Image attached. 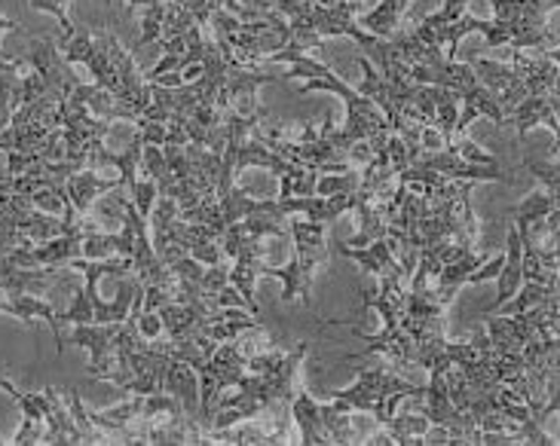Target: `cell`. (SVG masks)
<instances>
[{
    "label": "cell",
    "instance_id": "6da1fadb",
    "mask_svg": "<svg viewBox=\"0 0 560 446\" xmlns=\"http://www.w3.org/2000/svg\"><path fill=\"white\" fill-rule=\"evenodd\" d=\"M362 0H337V3H316V0H303L298 13L288 19V49L294 52H310L316 49L325 37H352L371 56L383 40L359 28L355 15L362 13Z\"/></svg>",
    "mask_w": 560,
    "mask_h": 446
},
{
    "label": "cell",
    "instance_id": "7a4b0ae2",
    "mask_svg": "<svg viewBox=\"0 0 560 446\" xmlns=\"http://www.w3.org/2000/svg\"><path fill=\"white\" fill-rule=\"evenodd\" d=\"M331 398L343 403L347 410L371 413L383 429L395 416V403L405 401V398L423 401V388L401 379L398 373L389 371V364H383V367H364L355 386L337 388V391H331Z\"/></svg>",
    "mask_w": 560,
    "mask_h": 446
},
{
    "label": "cell",
    "instance_id": "3957f363",
    "mask_svg": "<svg viewBox=\"0 0 560 446\" xmlns=\"http://www.w3.org/2000/svg\"><path fill=\"white\" fill-rule=\"evenodd\" d=\"M291 238H294V257L288 267H267V275H273L285 284L282 300L294 303L301 297L303 306H313L310 291L313 279L325 263H328V236H325V223L313 221H291Z\"/></svg>",
    "mask_w": 560,
    "mask_h": 446
},
{
    "label": "cell",
    "instance_id": "277c9868",
    "mask_svg": "<svg viewBox=\"0 0 560 446\" xmlns=\"http://www.w3.org/2000/svg\"><path fill=\"white\" fill-rule=\"evenodd\" d=\"M248 373V355L243 352L240 342H218L212 357L197 371L199 376V429H209L214 416L218 398L236 388Z\"/></svg>",
    "mask_w": 560,
    "mask_h": 446
},
{
    "label": "cell",
    "instance_id": "5b68a950",
    "mask_svg": "<svg viewBox=\"0 0 560 446\" xmlns=\"http://www.w3.org/2000/svg\"><path fill=\"white\" fill-rule=\"evenodd\" d=\"M417 165H423L429 172H435L444 180H497V184H515V178L502 168V165H481V163H466L463 156H456L451 148L441 150H420V156L413 160Z\"/></svg>",
    "mask_w": 560,
    "mask_h": 446
},
{
    "label": "cell",
    "instance_id": "8992f818",
    "mask_svg": "<svg viewBox=\"0 0 560 446\" xmlns=\"http://www.w3.org/2000/svg\"><path fill=\"white\" fill-rule=\"evenodd\" d=\"M120 325H74L71 333H65V345H80L90 352V373L92 379H107V373L117 367V355H114V340H117Z\"/></svg>",
    "mask_w": 560,
    "mask_h": 446
},
{
    "label": "cell",
    "instance_id": "52a82bcc",
    "mask_svg": "<svg viewBox=\"0 0 560 446\" xmlns=\"http://www.w3.org/2000/svg\"><path fill=\"white\" fill-rule=\"evenodd\" d=\"M25 64H28L31 71H37V74L44 77L46 90H56L68 95L80 83L74 71H71V61H65V56L59 52L56 37H28Z\"/></svg>",
    "mask_w": 560,
    "mask_h": 446
},
{
    "label": "cell",
    "instance_id": "ba28073f",
    "mask_svg": "<svg viewBox=\"0 0 560 446\" xmlns=\"http://www.w3.org/2000/svg\"><path fill=\"white\" fill-rule=\"evenodd\" d=\"M471 71L478 77V83L490 90V95L497 98V105L500 110L509 117L515 105L521 98H527V86H524V80L517 74L512 64H497V61L490 59H471Z\"/></svg>",
    "mask_w": 560,
    "mask_h": 446
},
{
    "label": "cell",
    "instance_id": "9c48e42d",
    "mask_svg": "<svg viewBox=\"0 0 560 446\" xmlns=\"http://www.w3.org/2000/svg\"><path fill=\"white\" fill-rule=\"evenodd\" d=\"M279 199V196H276ZM355 209V193H340V196H288V199H279V211L282 218H291V214H303L306 221L313 223H334L340 221V214Z\"/></svg>",
    "mask_w": 560,
    "mask_h": 446
},
{
    "label": "cell",
    "instance_id": "30bf717a",
    "mask_svg": "<svg viewBox=\"0 0 560 446\" xmlns=\"http://www.w3.org/2000/svg\"><path fill=\"white\" fill-rule=\"evenodd\" d=\"M260 238H248L243 248L233 257V267H230V284L236 287V294L248 303V313L258 318V300H255V284L258 279L267 275V263L260 260Z\"/></svg>",
    "mask_w": 560,
    "mask_h": 446
},
{
    "label": "cell",
    "instance_id": "8fae6325",
    "mask_svg": "<svg viewBox=\"0 0 560 446\" xmlns=\"http://www.w3.org/2000/svg\"><path fill=\"white\" fill-rule=\"evenodd\" d=\"M44 395V416H46V432L44 444H86V434L80 432L77 419L71 416L68 403L61 398L59 391L52 386L40 388Z\"/></svg>",
    "mask_w": 560,
    "mask_h": 446
},
{
    "label": "cell",
    "instance_id": "7c38bea8",
    "mask_svg": "<svg viewBox=\"0 0 560 446\" xmlns=\"http://www.w3.org/2000/svg\"><path fill=\"white\" fill-rule=\"evenodd\" d=\"M505 122H515L517 138H527L536 126H548L555 138H560L558 122V92L555 95H527L515 105V110L505 117Z\"/></svg>",
    "mask_w": 560,
    "mask_h": 446
},
{
    "label": "cell",
    "instance_id": "4fadbf2b",
    "mask_svg": "<svg viewBox=\"0 0 560 446\" xmlns=\"http://www.w3.org/2000/svg\"><path fill=\"white\" fill-rule=\"evenodd\" d=\"M512 68H515L527 95H555L558 92V49L542 52L539 59H527L521 49H512Z\"/></svg>",
    "mask_w": 560,
    "mask_h": 446
},
{
    "label": "cell",
    "instance_id": "5bb4252c",
    "mask_svg": "<svg viewBox=\"0 0 560 446\" xmlns=\"http://www.w3.org/2000/svg\"><path fill=\"white\" fill-rule=\"evenodd\" d=\"M521 257H524V245H521V236H517L515 223L509 226V233H505V254H502V267L500 275H497V300H493V306H487V315H493L500 309L502 303H509V300L515 297L517 287L524 284V269H521Z\"/></svg>",
    "mask_w": 560,
    "mask_h": 446
},
{
    "label": "cell",
    "instance_id": "9a60e30c",
    "mask_svg": "<svg viewBox=\"0 0 560 446\" xmlns=\"http://www.w3.org/2000/svg\"><path fill=\"white\" fill-rule=\"evenodd\" d=\"M337 251L343 254L347 260H352V263H359L364 272L377 275V279H383V275H405L408 279V272L395 260V254L386 238H377V242L362 245V248H352L347 242H337Z\"/></svg>",
    "mask_w": 560,
    "mask_h": 446
},
{
    "label": "cell",
    "instance_id": "2e32d148",
    "mask_svg": "<svg viewBox=\"0 0 560 446\" xmlns=\"http://www.w3.org/2000/svg\"><path fill=\"white\" fill-rule=\"evenodd\" d=\"M288 413H291V422H294L298 432H301V444H331L328 432L322 429V403H318L301 383L294 388V398H291Z\"/></svg>",
    "mask_w": 560,
    "mask_h": 446
},
{
    "label": "cell",
    "instance_id": "e0dca14e",
    "mask_svg": "<svg viewBox=\"0 0 560 446\" xmlns=\"http://www.w3.org/2000/svg\"><path fill=\"white\" fill-rule=\"evenodd\" d=\"M122 187V178L105 180L95 175V168H80L71 178L65 180V196L68 206L74 209V214H86L92 209V202L102 193H117Z\"/></svg>",
    "mask_w": 560,
    "mask_h": 446
},
{
    "label": "cell",
    "instance_id": "ac0fdd59",
    "mask_svg": "<svg viewBox=\"0 0 560 446\" xmlns=\"http://www.w3.org/2000/svg\"><path fill=\"white\" fill-rule=\"evenodd\" d=\"M163 391L175 395L182 401L184 413L199 425V376L190 364L172 357L166 364V371H163Z\"/></svg>",
    "mask_w": 560,
    "mask_h": 446
},
{
    "label": "cell",
    "instance_id": "d6986e66",
    "mask_svg": "<svg viewBox=\"0 0 560 446\" xmlns=\"http://www.w3.org/2000/svg\"><path fill=\"white\" fill-rule=\"evenodd\" d=\"M459 102H463V114L456 117L454 141L459 138V134L469 132V126L478 117H487V119H493L497 126H505V114H502L500 105H497V98L490 95V90H485L481 83H471L469 90L459 92Z\"/></svg>",
    "mask_w": 560,
    "mask_h": 446
},
{
    "label": "cell",
    "instance_id": "ffe728a7",
    "mask_svg": "<svg viewBox=\"0 0 560 446\" xmlns=\"http://www.w3.org/2000/svg\"><path fill=\"white\" fill-rule=\"evenodd\" d=\"M25 68L28 64L19 56L0 59V132L13 122V114L19 110V90H22Z\"/></svg>",
    "mask_w": 560,
    "mask_h": 446
},
{
    "label": "cell",
    "instance_id": "44dd1931",
    "mask_svg": "<svg viewBox=\"0 0 560 446\" xmlns=\"http://www.w3.org/2000/svg\"><path fill=\"white\" fill-rule=\"evenodd\" d=\"M521 269H524V282L558 287V245H524Z\"/></svg>",
    "mask_w": 560,
    "mask_h": 446
},
{
    "label": "cell",
    "instance_id": "7402d4cb",
    "mask_svg": "<svg viewBox=\"0 0 560 446\" xmlns=\"http://www.w3.org/2000/svg\"><path fill=\"white\" fill-rule=\"evenodd\" d=\"M410 7V0H380L374 10H368L359 22V28H364L368 34H374L380 40H389L398 34V25H401V15Z\"/></svg>",
    "mask_w": 560,
    "mask_h": 446
},
{
    "label": "cell",
    "instance_id": "603a6c76",
    "mask_svg": "<svg viewBox=\"0 0 560 446\" xmlns=\"http://www.w3.org/2000/svg\"><path fill=\"white\" fill-rule=\"evenodd\" d=\"M160 321H163V333L166 340H184L190 333H199V313L190 306V303H182V300H168L160 309Z\"/></svg>",
    "mask_w": 560,
    "mask_h": 446
},
{
    "label": "cell",
    "instance_id": "cb8c5ba5",
    "mask_svg": "<svg viewBox=\"0 0 560 446\" xmlns=\"http://www.w3.org/2000/svg\"><path fill=\"white\" fill-rule=\"evenodd\" d=\"M432 432V425H429V419L420 413H408V416H393L386 425H383V434H386V441L389 444H425V437Z\"/></svg>",
    "mask_w": 560,
    "mask_h": 446
},
{
    "label": "cell",
    "instance_id": "d4e9b609",
    "mask_svg": "<svg viewBox=\"0 0 560 446\" xmlns=\"http://www.w3.org/2000/svg\"><path fill=\"white\" fill-rule=\"evenodd\" d=\"M56 46L59 52L65 56V61H80V64H90V59L95 56V46H98V34H92L90 28H80L77 25L71 34H61L56 37Z\"/></svg>",
    "mask_w": 560,
    "mask_h": 446
},
{
    "label": "cell",
    "instance_id": "484cf974",
    "mask_svg": "<svg viewBox=\"0 0 560 446\" xmlns=\"http://www.w3.org/2000/svg\"><path fill=\"white\" fill-rule=\"evenodd\" d=\"M558 297V287H548V284L539 282H524L517 287V294L509 303H502L497 313L505 315H515V313H527L533 306H539V303H546V300Z\"/></svg>",
    "mask_w": 560,
    "mask_h": 446
},
{
    "label": "cell",
    "instance_id": "4316f807",
    "mask_svg": "<svg viewBox=\"0 0 560 446\" xmlns=\"http://www.w3.org/2000/svg\"><path fill=\"white\" fill-rule=\"evenodd\" d=\"M163 22H166V3L144 7V15H141V37H138L136 49H144L148 44H156V40L163 37Z\"/></svg>",
    "mask_w": 560,
    "mask_h": 446
},
{
    "label": "cell",
    "instance_id": "83f0119b",
    "mask_svg": "<svg viewBox=\"0 0 560 446\" xmlns=\"http://www.w3.org/2000/svg\"><path fill=\"white\" fill-rule=\"evenodd\" d=\"M521 165L530 172L533 178L542 180V187H546L548 193H558V153H551V160H533V156H527Z\"/></svg>",
    "mask_w": 560,
    "mask_h": 446
},
{
    "label": "cell",
    "instance_id": "f1b7e54d",
    "mask_svg": "<svg viewBox=\"0 0 560 446\" xmlns=\"http://www.w3.org/2000/svg\"><path fill=\"white\" fill-rule=\"evenodd\" d=\"M156 184H153L151 178H138L136 184H132V190H129V199H132V206H136V211L148 221L153 211V202H156Z\"/></svg>",
    "mask_w": 560,
    "mask_h": 446
},
{
    "label": "cell",
    "instance_id": "f546056e",
    "mask_svg": "<svg viewBox=\"0 0 560 446\" xmlns=\"http://www.w3.org/2000/svg\"><path fill=\"white\" fill-rule=\"evenodd\" d=\"M31 7L40 10V13L52 15V19L59 22L61 34H71V31L77 28L74 22L68 19V13H65V10H68V0H31Z\"/></svg>",
    "mask_w": 560,
    "mask_h": 446
},
{
    "label": "cell",
    "instance_id": "4dcf8cb0",
    "mask_svg": "<svg viewBox=\"0 0 560 446\" xmlns=\"http://www.w3.org/2000/svg\"><path fill=\"white\" fill-rule=\"evenodd\" d=\"M3 31H19V34H22V28H19V22H13V19H7V15H0V37H3ZM0 59H7V56H3V49H0Z\"/></svg>",
    "mask_w": 560,
    "mask_h": 446
}]
</instances>
